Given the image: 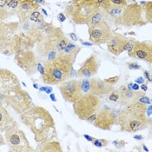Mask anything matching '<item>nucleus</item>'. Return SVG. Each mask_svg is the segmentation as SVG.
Here are the masks:
<instances>
[{
	"instance_id": "1",
	"label": "nucleus",
	"mask_w": 152,
	"mask_h": 152,
	"mask_svg": "<svg viewBox=\"0 0 152 152\" xmlns=\"http://www.w3.org/2000/svg\"><path fill=\"white\" fill-rule=\"evenodd\" d=\"M23 125L33 133L37 142L57 137L56 123L50 111L42 106L33 105L20 115Z\"/></svg>"
},
{
	"instance_id": "2",
	"label": "nucleus",
	"mask_w": 152,
	"mask_h": 152,
	"mask_svg": "<svg viewBox=\"0 0 152 152\" xmlns=\"http://www.w3.org/2000/svg\"><path fill=\"white\" fill-rule=\"evenodd\" d=\"M151 106L137 101L118 112L117 124L122 132L133 133L147 129L151 124Z\"/></svg>"
},
{
	"instance_id": "3",
	"label": "nucleus",
	"mask_w": 152,
	"mask_h": 152,
	"mask_svg": "<svg viewBox=\"0 0 152 152\" xmlns=\"http://www.w3.org/2000/svg\"><path fill=\"white\" fill-rule=\"evenodd\" d=\"M104 13L105 21L117 27L131 28L134 26H142L147 23L142 4L138 3L127 4L120 9L104 11Z\"/></svg>"
},
{
	"instance_id": "4",
	"label": "nucleus",
	"mask_w": 152,
	"mask_h": 152,
	"mask_svg": "<svg viewBox=\"0 0 152 152\" xmlns=\"http://www.w3.org/2000/svg\"><path fill=\"white\" fill-rule=\"evenodd\" d=\"M75 61L63 52L44 64L42 73L43 82L46 84H58L66 81L70 77Z\"/></svg>"
},
{
	"instance_id": "5",
	"label": "nucleus",
	"mask_w": 152,
	"mask_h": 152,
	"mask_svg": "<svg viewBox=\"0 0 152 152\" xmlns=\"http://www.w3.org/2000/svg\"><path fill=\"white\" fill-rule=\"evenodd\" d=\"M68 43L69 39L61 28L55 27L37 43L36 50L38 55L47 58V61H49L62 53Z\"/></svg>"
},
{
	"instance_id": "6",
	"label": "nucleus",
	"mask_w": 152,
	"mask_h": 152,
	"mask_svg": "<svg viewBox=\"0 0 152 152\" xmlns=\"http://www.w3.org/2000/svg\"><path fill=\"white\" fill-rule=\"evenodd\" d=\"M102 0H71L64 13L76 24H88L91 18L101 8Z\"/></svg>"
},
{
	"instance_id": "7",
	"label": "nucleus",
	"mask_w": 152,
	"mask_h": 152,
	"mask_svg": "<svg viewBox=\"0 0 152 152\" xmlns=\"http://www.w3.org/2000/svg\"><path fill=\"white\" fill-rule=\"evenodd\" d=\"M4 104L11 107L18 115H21L33 105V101L26 91L21 88V85H16L4 93Z\"/></svg>"
},
{
	"instance_id": "8",
	"label": "nucleus",
	"mask_w": 152,
	"mask_h": 152,
	"mask_svg": "<svg viewBox=\"0 0 152 152\" xmlns=\"http://www.w3.org/2000/svg\"><path fill=\"white\" fill-rule=\"evenodd\" d=\"M100 98L93 94L83 93V95L73 103L74 113L81 120H86L89 117L97 112L100 109Z\"/></svg>"
},
{
	"instance_id": "9",
	"label": "nucleus",
	"mask_w": 152,
	"mask_h": 152,
	"mask_svg": "<svg viewBox=\"0 0 152 152\" xmlns=\"http://www.w3.org/2000/svg\"><path fill=\"white\" fill-rule=\"evenodd\" d=\"M5 141L12 152H32L35 150L31 146L25 133L18 127L9 129L4 134Z\"/></svg>"
},
{
	"instance_id": "10",
	"label": "nucleus",
	"mask_w": 152,
	"mask_h": 152,
	"mask_svg": "<svg viewBox=\"0 0 152 152\" xmlns=\"http://www.w3.org/2000/svg\"><path fill=\"white\" fill-rule=\"evenodd\" d=\"M15 61L19 68L28 75H34L37 71L39 59L31 49L20 50L15 54Z\"/></svg>"
},
{
	"instance_id": "11",
	"label": "nucleus",
	"mask_w": 152,
	"mask_h": 152,
	"mask_svg": "<svg viewBox=\"0 0 152 152\" xmlns=\"http://www.w3.org/2000/svg\"><path fill=\"white\" fill-rule=\"evenodd\" d=\"M112 34L110 25L105 20L94 25H89V39L92 45L106 44Z\"/></svg>"
},
{
	"instance_id": "12",
	"label": "nucleus",
	"mask_w": 152,
	"mask_h": 152,
	"mask_svg": "<svg viewBox=\"0 0 152 152\" xmlns=\"http://www.w3.org/2000/svg\"><path fill=\"white\" fill-rule=\"evenodd\" d=\"M81 86L83 93L89 92L97 96H107L114 90L112 85L99 78H91L90 80L81 81Z\"/></svg>"
},
{
	"instance_id": "13",
	"label": "nucleus",
	"mask_w": 152,
	"mask_h": 152,
	"mask_svg": "<svg viewBox=\"0 0 152 152\" xmlns=\"http://www.w3.org/2000/svg\"><path fill=\"white\" fill-rule=\"evenodd\" d=\"M117 115L118 113L109 108L98 110L93 122L94 126L103 130H110L117 124Z\"/></svg>"
},
{
	"instance_id": "14",
	"label": "nucleus",
	"mask_w": 152,
	"mask_h": 152,
	"mask_svg": "<svg viewBox=\"0 0 152 152\" xmlns=\"http://www.w3.org/2000/svg\"><path fill=\"white\" fill-rule=\"evenodd\" d=\"M59 91L67 103L73 104L83 95L81 81L74 79L66 80L59 85Z\"/></svg>"
},
{
	"instance_id": "15",
	"label": "nucleus",
	"mask_w": 152,
	"mask_h": 152,
	"mask_svg": "<svg viewBox=\"0 0 152 152\" xmlns=\"http://www.w3.org/2000/svg\"><path fill=\"white\" fill-rule=\"evenodd\" d=\"M130 58L152 63V45L151 42H139L137 41L134 47L128 51Z\"/></svg>"
},
{
	"instance_id": "16",
	"label": "nucleus",
	"mask_w": 152,
	"mask_h": 152,
	"mask_svg": "<svg viewBox=\"0 0 152 152\" xmlns=\"http://www.w3.org/2000/svg\"><path fill=\"white\" fill-rule=\"evenodd\" d=\"M100 64H101L99 59L97 58V57L95 54H92L83 62L81 67L77 72V76L78 77L85 78H90L91 77H94L95 75L97 74L100 68Z\"/></svg>"
},
{
	"instance_id": "17",
	"label": "nucleus",
	"mask_w": 152,
	"mask_h": 152,
	"mask_svg": "<svg viewBox=\"0 0 152 152\" xmlns=\"http://www.w3.org/2000/svg\"><path fill=\"white\" fill-rule=\"evenodd\" d=\"M119 93V102L123 105L128 106L137 102L141 101V99L145 96L144 92L129 90L125 85H122L117 89Z\"/></svg>"
},
{
	"instance_id": "18",
	"label": "nucleus",
	"mask_w": 152,
	"mask_h": 152,
	"mask_svg": "<svg viewBox=\"0 0 152 152\" xmlns=\"http://www.w3.org/2000/svg\"><path fill=\"white\" fill-rule=\"evenodd\" d=\"M39 4L35 0H18V5L16 9V14L18 16L19 21H27L31 14L39 9Z\"/></svg>"
},
{
	"instance_id": "19",
	"label": "nucleus",
	"mask_w": 152,
	"mask_h": 152,
	"mask_svg": "<svg viewBox=\"0 0 152 152\" xmlns=\"http://www.w3.org/2000/svg\"><path fill=\"white\" fill-rule=\"evenodd\" d=\"M19 84V79L12 71L0 68V94H4L12 87Z\"/></svg>"
},
{
	"instance_id": "20",
	"label": "nucleus",
	"mask_w": 152,
	"mask_h": 152,
	"mask_svg": "<svg viewBox=\"0 0 152 152\" xmlns=\"http://www.w3.org/2000/svg\"><path fill=\"white\" fill-rule=\"evenodd\" d=\"M15 127H18V122L12 117L4 104L0 102V132L5 133Z\"/></svg>"
},
{
	"instance_id": "21",
	"label": "nucleus",
	"mask_w": 152,
	"mask_h": 152,
	"mask_svg": "<svg viewBox=\"0 0 152 152\" xmlns=\"http://www.w3.org/2000/svg\"><path fill=\"white\" fill-rule=\"evenodd\" d=\"M127 40L128 38L125 36L113 32L111 37L106 43L109 52H110L115 56H119L122 52H124L123 47L127 42Z\"/></svg>"
},
{
	"instance_id": "22",
	"label": "nucleus",
	"mask_w": 152,
	"mask_h": 152,
	"mask_svg": "<svg viewBox=\"0 0 152 152\" xmlns=\"http://www.w3.org/2000/svg\"><path fill=\"white\" fill-rule=\"evenodd\" d=\"M35 151L37 152H62L63 149L58 141L53 139L38 142Z\"/></svg>"
},
{
	"instance_id": "23",
	"label": "nucleus",
	"mask_w": 152,
	"mask_h": 152,
	"mask_svg": "<svg viewBox=\"0 0 152 152\" xmlns=\"http://www.w3.org/2000/svg\"><path fill=\"white\" fill-rule=\"evenodd\" d=\"M127 4V0H102L101 7L104 11H110L123 8Z\"/></svg>"
},
{
	"instance_id": "24",
	"label": "nucleus",
	"mask_w": 152,
	"mask_h": 152,
	"mask_svg": "<svg viewBox=\"0 0 152 152\" xmlns=\"http://www.w3.org/2000/svg\"><path fill=\"white\" fill-rule=\"evenodd\" d=\"M80 50H81L80 47L77 45H75L74 43L69 41V43L67 44L66 47L64 48L63 53L67 55L68 57H70V58L73 59L74 61H76V58H77L78 53L80 52Z\"/></svg>"
},
{
	"instance_id": "25",
	"label": "nucleus",
	"mask_w": 152,
	"mask_h": 152,
	"mask_svg": "<svg viewBox=\"0 0 152 152\" xmlns=\"http://www.w3.org/2000/svg\"><path fill=\"white\" fill-rule=\"evenodd\" d=\"M142 11L144 14V18L145 20L147 21V23H151L152 21V3L151 1L146 2L144 3L143 5H142Z\"/></svg>"
},
{
	"instance_id": "26",
	"label": "nucleus",
	"mask_w": 152,
	"mask_h": 152,
	"mask_svg": "<svg viewBox=\"0 0 152 152\" xmlns=\"http://www.w3.org/2000/svg\"><path fill=\"white\" fill-rule=\"evenodd\" d=\"M104 18H105V13H104V11L103 10V8L101 7L91 18V19L90 20V23H88V25H94V24L100 23L103 20H105Z\"/></svg>"
},
{
	"instance_id": "27",
	"label": "nucleus",
	"mask_w": 152,
	"mask_h": 152,
	"mask_svg": "<svg viewBox=\"0 0 152 152\" xmlns=\"http://www.w3.org/2000/svg\"><path fill=\"white\" fill-rule=\"evenodd\" d=\"M28 20L31 22H33V23H40V22L44 21V17L40 12L35 11L31 14Z\"/></svg>"
},
{
	"instance_id": "28",
	"label": "nucleus",
	"mask_w": 152,
	"mask_h": 152,
	"mask_svg": "<svg viewBox=\"0 0 152 152\" xmlns=\"http://www.w3.org/2000/svg\"><path fill=\"white\" fill-rule=\"evenodd\" d=\"M91 142L94 146H96L97 148H104L109 144V142L105 139H97V138H93Z\"/></svg>"
},
{
	"instance_id": "29",
	"label": "nucleus",
	"mask_w": 152,
	"mask_h": 152,
	"mask_svg": "<svg viewBox=\"0 0 152 152\" xmlns=\"http://www.w3.org/2000/svg\"><path fill=\"white\" fill-rule=\"evenodd\" d=\"M136 43H137V40H134V39H132V38L128 39L127 42L125 43V45L123 47V51H125V50L129 51V50L134 47Z\"/></svg>"
},
{
	"instance_id": "30",
	"label": "nucleus",
	"mask_w": 152,
	"mask_h": 152,
	"mask_svg": "<svg viewBox=\"0 0 152 152\" xmlns=\"http://www.w3.org/2000/svg\"><path fill=\"white\" fill-rule=\"evenodd\" d=\"M109 100L112 102H119V93L117 90H113L109 94Z\"/></svg>"
},
{
	"instance_id": "31",
	"label": "nucleus",
	"mask_w": 152,
	"mask_h": 152,
	"mask_svg": "<svg viewBox=\"0 0 152 152\" xmlns=\"http://www.w3.org/2000/svg\"><path fill=\"white\" fill-rule=\"evenodd\" d=\"M9 13L10 12H8L5 8H1L0 7V23H3L8 18Z\"/></svg>"
},
{
	"instance_id": "32",
	"label": "nucleus",
	"mask_w": 152,
	"mask_h": 152,
	"mask_svg": "<svg viewBox=\"0 0 152 152\" xmlns=\"http://www.w3.org/2000/svg\"><path fill=\"white\" fill-rule=\"evenodd\" d=\"M119 79H120V77L119 76H115V77H111L110 78H106V79H104V81L107 83H109V84H110V85L113 86V85H115L119 81Z\"/></svg>"
},
{
	"instance_id": "33",
	"label": "nucleus",
	"mask_w": 152,
	"mask_h": 152,
	"mask_svg": "<svg viewBox=\"0 0 152 152\" xmlns=\"http://www.w3.org/2000/svg\"><path fill=\"white\" fill-rule=\"evenodd\" d=\"M113 144H114L117 148L120 149V148H123V147H124V146H125L126 142L124 140H116L113 142Z\"/></svg>"
},
{
	"instance_id": "34",
	"label": "nucleus",
	"mask_w": 152,
	"mask_h": 152,
	"mask_svg": "<svg viewBox=\"0 0 152 152\" xmlns=\"http://www.w3.org/2000/svg\"><path fill=\"white\" fill-rule=\"evenodd\" d=\"M127 66L129 68V70H139L141 68V66L139 64H136V63H131V62H129L127 64Z\"/></svg>"
},
{
	"instance_id": "35",
	"label": "nucleus",
	"mask_w": 152,
	"mask_h": 152,
	"mask_svg": "<svg viewBox=\"0 0 152 152\" xmlns=\"http://www.w3.org/2000/svg\"><path fill=\"white\" fill-rule=\"evenodd\" d=\"M6 143V141H5V137L1 134V132H0V147L1 146H3V145H4Z\"/></svg>"
},
{
	"instance_id": "36",
	"label": "nucleus",
	"mask_w": 152,
	"mask_h": 152,
	"mask_svg": "<svg viewBox=\"0 0 152 152\" xmlns=\"http://www.w3.org/2000/svg\"><path fill=\"white\" fill-rule=\"evenodd\" d=\"M144 77H145V78H147L149 82H151V74H150V72H149V71H147V70H145V71H144Z\"/></svg>"
},
{
	"instance_id": "37",
	"label": "nucleus",
	"mask_w": 152,
	"mask_h": 152,
	"mask_svg": "<svg viewBox=\"0 0 152 152\" xmlns=\"http://www.w3.org/2000/svg\"><path fill=\"white\" fill-rule=\"evenodd\" d=\"M58 19H59V21L64 22V21L66 19V17L64 16V13H60V14L58 15Z\"/></svg>"
},
{
	"instance_id": "38",
	"label": "nucleus",
	"mask_w": 152,
	"mask_h": 152,
	"mask_svg": "<svg viewBox=\"0 0 152 152\" xmlns=\"http://www.w3.org/2000/svg\"><path fill=\"white\" fill-rule=\"evenodd\" d=\"M7 4V0H0V7L1 8H5Z\"/></svg>"
},
{
	"instance_id": "39",
	"label": "nucleus",
	"mask_w": 152,
	"mask_h": 152,
	"mask_svg": "<svg viewBox=\"0 0 152 152\" xmlns=\"http://www.w3.org/2000/svg\"><path fill=\"white\" fill-rule=\"evenodd\" d=\"M69 35H70V37H71L74 41H77V36H76L75 33H73V32H72V33H70Z\"/></svg>"
},
{
	"instance_id": "40",
	"label": "nucleus",
	"mask_w": 152,
	"mask_h": 152,
	"mask_svg": "<svg viewBox=\"0 0 152 152\" xmlns=\"http://www.w3.org/2000/svg\"><path fill=\"white\" fill-rule=\"evenodd\" d=\"M132 90L133 91H138L139 90V86L137 84L134 83V84H132Z\"/></svg>"
},
{
	"instance_id": "41",
	"label": "nucleus",
	"mask_w": 152,
	"mask_h": 152,
	"mask_svg": "<svg viewBox=\"0 0 152 152\" xmlns=\"http://www.w3.org/2000/svg\"><path fill=\"white\" fill-rule=\"evenodd\" d=\"M83 137H84L85 138H87V140L91 141V142L93 140V138H94V137H90V136H88V135H84Z\"/></svg>"
},
{
	"instance_id": "42",
	"label": "nucleus",
	"mask_w": 152,
	"mask_h": 152,
	"mask_svg": "<svg viewBox=\"0 0 152 152\" xmlns=\"http://www.w3.org/2000/svg\"><path fill=\"white\" fill-rule=\"evenodd\" d=\"M141 89H142V90H143V91H146L148 90V87H147V85L142 84V85L141 86Z\"/></svg>"
},
{
	"instance_id": "43",
	"label": "nucleus",
	"mask_w": 152,
	"mask_h": 152,
	"mask_svg": "<svg viewBox=\"0 0 152 152\" xmlns=\"http://www.w3.org/2000/svg\"><path fill=\"white\" fill-rule=\"evenodd\" d=\"M136 82H137V83H143L144 80H143V79H142V77H139V78L136 79Z\"/></svg>"
},
{
	"instance_id": "44",
	"label": "nucleus",
	"mask_w": 152,
	"mask_h": 152,
	"mask_svg": "<svg viewBox=\"0 0 152 152\" xmlns=\"http://www.w3.org/2000/svg\"><path fill=\"white\" fill-rule=\"evenodd\" d=\"M134 138H136V139H137V140H142L143 137H142V136H135V137H134Z\"/></svg>"
},
{
	"instance_id": "45",
	"label": "nucleus",
	"mask_w": 152,
	"mask_h": 152,
	"mask_svg": "<svg viewBox=\"0 0 152 152\" xmlns=\"http://www.w3.org/2000/svg\"><path fill=\"white\" fill-rule=\"evenodd\" d=\"M83 45H87V46H91L92 45V44L91 43H85V42H82Z\"/></svg>"
},
{
	"instance_id": "46",
	"label": "nucleus",
	"mask_w": 152,
	"mask_h": 152,
	"mask_svg": "<svg viewBox=\"0 0 152 152\" xmlns=\"http://www.w3.org/2000/svg\"><path fill=\"white\" fill-rule=\"evenodd\" d=\"M37 3H44V0H35Z\"/></svg>"
}]
</instances>
